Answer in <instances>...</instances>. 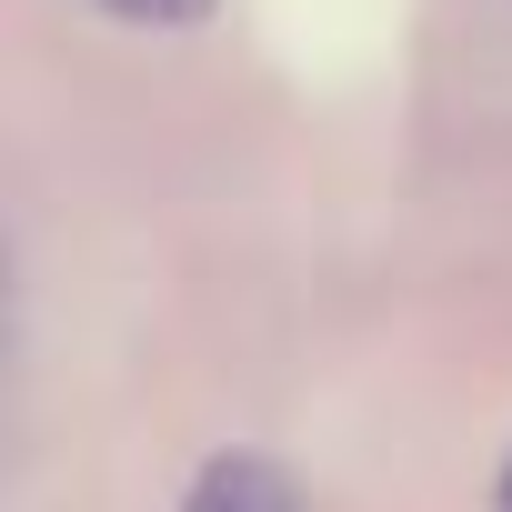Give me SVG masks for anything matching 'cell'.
<instances>
[{"label": "cell", "instance_id": "7a4b0ae2", "mask_svg": "<svg viewBox=\"0 0 512 512\" xmlns=\"http://www.w3.org/2000/svg\"><path fill=\"white\" fill-rule=\"evenodd\" d=\"M111 11H131V21H191L201 0H111Z\"/></svg>", "mask_w": 512, "mask_h": 512}, {"label": "cell", "instance_id": "6da1fadb", "mask_svg": "<svg viewBox=\"0 0 512 512\" xmlns=\"http://www.w3.org/2000/svg\"><path fill=\"white\" fill-rule=\"evenodd\" d=\"M191 512H302V492H292L262 452H221V462L191 482Z\"/></svg>", "mask_w": 512, "mask_h": 512}]
</instances>
